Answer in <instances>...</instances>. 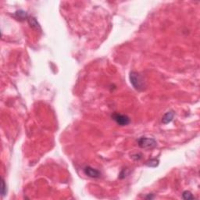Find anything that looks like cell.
I'll return each mask as SVG.
<instances>
[{
	"mask_svg": "<svg viewBox=\"0 0 200 200\" xmlns=\"http://www.w3.org/2000/svg\"><path fill=\"white\" fill-rule=\"evenodd\" d=\"M15 16L18 20H24L27 17V13L23 11V10H18L15 13Z\"/></svg>",
	"mask_w": 200,
	"mask_h": 200,
	"instance_id": "ba28073f",
	"label": "cell"
},
{
	"mask_svg": "<svg viewBox=\"0 0 200 200\" xmlns=\"http://www.w3.org/2000/svg\"><path fill=\"white\" fill-rule=\"evenodd\" d=\"M153 198H154L153 195H149L148 196H146V197H145V199H153Z\"/></svg>",
	"mask_w": 200,
	"mask_h": 200,
	"instance_id": "8fae6325",
	"label": "cell"
},
{
	"mask_svg": "<svg viewBox=\"0 0 200 200\" xmlns=\"http://www.w3.org/2000/svg\"><path fill=\"white\" fill-rule=\"evenodd\" d=\"M145 164L147 166H149V167H156L159 165V159H149V160L145 162Z\"/></svg>",
	"mask_w": 200,
	"mask_h": 200,
	"instance_id": "52a82bcc",
	"label": "cell"
},
{
	"mask_svg": "<svg viewBox=\"0 0 200 200\" xmlns=\"http://www.w3.org/2000/svg\"><path fill=\"white\" fill-rule=\"evenodd\" d=\"M112 118L116 121L117 124L120 125V126H126L130 123V118L126 115L114 113L112 115Z\"/></svg>",
	"mask_w": 200,
	"mask_h": 200,
	"instance_id": "3957f363",
	"label": "cell"
},
{
	"mask_svg": "<svg viewBox=\"0 0 200 200\" xmlns=\"http://www.w3.org/2000/svg\"><path fill=\"white\" fill-rule=\"evenodd\" d=\"M28 24H29L30 26H31L32 28H34V29L35 30L42 31L40 25H39V24L38 23V21H37L36 19H35L34 17H30L29 19H28Z\"/></svg>",
	"mask_w": 200,
	"mask_h": 200,
	"instance_id": "8992f818",
	"label": "cell"
},
{
	"mask_svg": "<svg viewBox=\"0 0 200 200\" xmlns=\"http://www.w3.org/2000/svg\"><path fill=\"white\" fill-rule=\"evenodd\" d=\"M182 197L184 199H194L195 197L189 191H185L182 194Z\"/></svg>",
	"mask_w": 200,
	"mask_h": 200,
	"instance_id": "9c48e42d",
	"label": "cell"
},
{
	"mask_svg": "<svg viewBox=\"0 0 200 200\" xmlns=\"http://www.w3.org/2000/svg\"><path fill=\"white\" fill-rule=\"evenodd\" d=\"M139 147L142 149H152L157 145V142L154 138H146V137H142L138 141Z\"/></svg>",
	"mask_w": 200,
	"mask_h": 200,
	"instance_id": "7a4b0ae2",
	"label": "cell"
},
{
	"mask_svg": "<svg viewBox=\"0 0 200 200\" xmlns=\"http://www.w3.org/2000/svg\"><path fill=\"white\" fill-rule=\"evenodd\" d=\"M84 173L86 175L92 178H98L101 176V173L99 171H98L96 169H94L91 166H85L84 169Z\"/></svg>",
	"mask_w": 200,
	"mask_h": 200,
	"instance_id": "277c9868",
	"label": "cell"
},
{
	"mask_svg": "<svg viewBox=\"0 0 200 200\" xmlns=\"http://www.w3.org/2000/svg\"><path fill=\"white\" fill-rule=\"evenodd\" d=\"M173 117H174V113L173 111H170V112L166 113L164 115L163 118H162V122L164 124H169V123L172 121Z\"/></svg>",
	"mask_w": 200,
	"mask_h": 200,
	"instance_id": "5b68a950",
	"label": "cell"
},
{
	"mask_svg": "<svg viewBox=\"0 0 200 200\" xmlns=\"http://www.w3.org/2000/svg\"><path fill=\"white\" fill-rule=\"evenodd\" d=\"M130 81L132 86L134 87L136 90L142 91L144 89L145 82L142 77L138 73L135 71H131L130 73Z\"/></svg>",
	"mask_w": 200,
	"mask_h": 200,
	"instance_id": "6da1fadb",
	"label": "cell"
},
{
	"mask_svg": "<svg viewBox=\"0 0 200 200\" xmlns=\"http://www.w3.org/2000/svg\"><path fill=\"white\" fill-rule=\"evenodd\" d=\"M7 192V188H6V182L4 181V179H2V188H1V194H2V196H4V195L6 194Z\"/></svg>",
	"mask_w": 200,
	"mask_h": 200,
	"instance_id": "30bf717a",
	"label": "cell"
}]
</instances>
